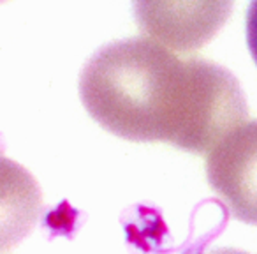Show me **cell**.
<instances>
[{
    "mask_svg": "<svg viewBox=\"0 0 257 254\" xmlns=\"http://www.w3.org/2000/svg\"><path fill=\"white\" fill-rule=\"evenodd\" d=\"M79 97L104 129L128 141L211 152L245 124L248 106L229 69L180 58L148 37L100 46L79 72Z\"/></svg>",
    "mask_w": 257,
    "mask_h": 254,
    "instance_id": "obj_1",
    "label": "cell"
},
{
    "mask_svg": "<svg viewBox=\"0 0 257 254\" xmlns=\"http://www.w3.org/2000/svg\"><path fill=\"white\" fill-rule=\"evenodd\" d=\"M206 179L232 217L257 226V118L208 152Z\"/></svg>",
    "mask_w": 257,
    "mask_h": 254,
    "instance_id": "obj_2",
    "label": "cell"
},
{
    "mask_svg": "<svg viewBox=\"0 0 257 254\" xmlns=\"http://www.w3.org/2000/svg\"><path fill=\"white\" fill-rule=\"evenodd\" d=\"M206 4H194L192 11L185 13L189 4H183V13H178V4H155V2H136L134 11L140 27H143L154 37L166 41L178 50L201 46V41L187 27H196L197 30L213 36L220 23L227 18L231 4H210L208 9L199 15Z\"/></svg>",
    "mask_w": 257,
    "mask_h": 254,
    "instance_id": "obj_3",
    "label": "cell"
},
{
    "mask_svg": "<svg viewBox=\"0 0 257 254\" xmlns=\"http://www.w3.org/2000/svg\"><path fill=\"white\" fill-rule=\"evenodd\" d=\"M245 32H246V46L252 55L253 62L257 64V0L250 2L245 16Z\"/></svg>",
    "mask_w": 257,
    "mask_h": 254,
    "instance_id": "obj_4",
    "label": "cell"
},
{
    "mask_svg": "<svg viewBox=\"0 0 257 254\" xmlns=\"http://www.w3.org/2000/svg\"><path fill=\"white\" fill-rule=\"evenodd\" d=\"M203 254H248V252L239 250V249H231V247H220V249H211Z\"/></svg>",
    "mask_w": 257,
    "mask_h": 254,
    "instance_id": "obj_5",
    "label": "cell"
}]
</instances>
